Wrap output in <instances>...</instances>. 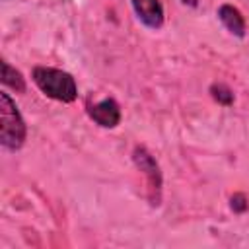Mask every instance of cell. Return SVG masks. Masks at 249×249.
I'll use <instances>...</instances> for the list:
<instances>
[{"label":"cell","instance_id":"1","mask_svg":"<svg viewBox=\"0 0 249 249\" xmlns=\"http://www.w3.org/2000/svg\"><path fill=\"white\" fill-rule=\"evenodd\" d=\"M31 78L35 86L45 93L47 97L60 101V103H72L78 97V86L72 74L53 68V66H35L31 70Z\"/></svg>","mask_w":249,"mask_h":249},{"label":"cell","instance_id":"2","mask_svg":"<svg viewBox=\"0 0 249 249\" xmlns=\"http://www.w3.org/2000/svg\"><path fill=\"white\" fill-rule=\"evenodd\" d=\"M27 136V126L25 121L21 117V113L18 111L14 99L2 91L0 93V142L6 150L16 152L23 146Z\"/></svg>","mask_w":249,"mask_h":249},{"label":"cell","instance_id":"3","mask_svg":"<svg viewBox=\"0 0 249 249\" xmlns=\"http://www.w3.org/2000/svg\"><path fill=\"white\" fill-rule=\"evenodd\" d=\"M132 161L134 165L144 173L146 183H148V198L152 206H158L161 200V171L158 161L154 160V156L144 148V146H136L132 150Z\"/></svg>","mask_w":249,"mask_h":249},{"label":"cell","instance_id":"4","mask_svg":"<svg viewBox=\"0 0 249 249\" xmlns=\"http://www.w3.org/2000/svg\"><path fill=\"white\" fill-rule=\"evenodd\" d=\"M89 119L101 128H115L121 123V105L113 97H105L93 105H88Z\"/></svg>","mask_w":249,"mask_h":249},{"label":"cell","instance_id":"5","mask_svg":"<svg viewBox=\"0 0 249 249\" xmlns=\"http://www.w3.org/2000/svg\"><path fill=\"white\" fill-rule=\"evenodd\" d=\"M136 18L150 29H160L163 25V6L160 0H130Z\"/></svg>","mask_w":249,"mask_h":249},{"label":"cell","instance_id":"6","mask_svg":"<svg viewBox=\"0 0 249 249\" xmlns=\"http://www.w3.org/2000/svg\"><path fill=\"white\" fill-rule=\"evenodd\" d=\"M218 18L222 21V25L235 37H245V31H247V25H245V18L241 16V12L231 6V4H222L218 8Z\"/></svg>","mask_w":249,"mask_h":249},{"label":"cell","instance_id":"7","mask_svg":"<svg viewBox=\"0 0 249 249\" xmlns=\"http://www.w3.org/2000/svg\"><path fill=\"white\" fill-rule=\"evenodd\" d=\"M2 82H4V86L12 88L18 93H23L25 91V80H23L21 72L16 70V68H12L6 60H2Z\"/></svg>","mask_w":249,"mask_h":249},{"label":"cell","instance_id":"8","mask_svg":"<svg viewBox=\"0 0 249 249\" xmlns=\"http://www.w3.org/2000/svg\"><path fill=\"white\" fill-rule=\"evenodd\" d=\"M210 93H212V97H214L218 103H222V105H231V103H233V91H231L226 84H222V82L212 84V86H210Z\"/></svg>","mask_w":249,"mask_h":249},{"label":"cell","instance_id":"9","mask_svg":"<svg viewBox=\"0 0 249 249\" xmlns=\"http://www.w3.org/2000/svg\"><path fill=\"white\" fill-rule=\"evenodd\" d=\"M231 208L235 212H245L247 210V198H245L243 193H237V195L231 196Z\"/></svg>","mask_w":249,"mask_h":249},{"label":"cell","instance_id":"10","mask_svg":"<svg viewBox=\"0 0 249 249\" xmlns=\"http://www.w3.org/2000/svg\"><path fill=\"white\" fill-rule=\"evenodd\" d=\"M185 6H191V8H196L198 6V0H181Z\"/></svg>","mask_w":249,"mask_h":249}]
</instances>
